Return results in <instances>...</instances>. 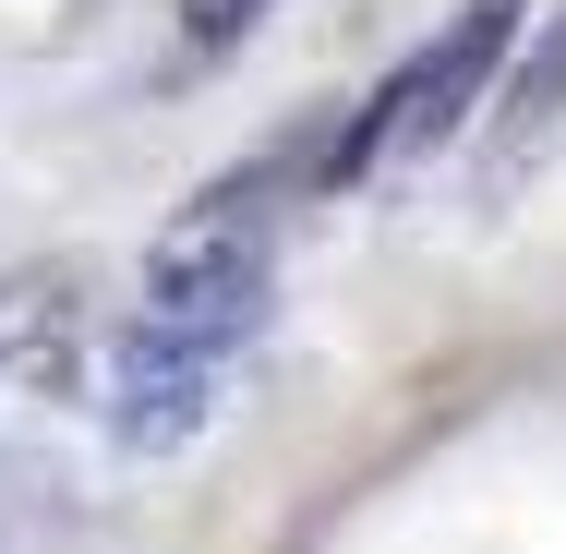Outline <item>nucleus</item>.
Segmentation results:
<instances>
[{
	"mask_svg": "<svg viewBox=\"0 0 566 554\" xmlns=\"http://www.w3.org/2000/svg\"><path fill=\"white\" fill-rule=\"evenodd\" d=\"M265 278H277V169H241L218 194H193L181 218L157 229L145 253V326L229 349V337L265 314Z\"/></svg>",
	"mask_w": 566,
	"mask_h": 554,
	"instance_id": "nucleus-1",
	"label": "nucleus"
},
{
	"mask_svg": "<svg viewBox=\"0 0 566 554\" xmlns=\"http://www.w3.org/2000/svg\"><path fill=\"white\" fill-rule=\"evenodd\" d=\"M518 12H531V0H470V12H458V24L410 61V73H398V85H374V97H361V121L326 145V181H361L386 145H447L458 121H470V97L494 85V61H506Z\"/></svg>",
	"mask_w": 566,
	"mask_h": 554,
	"instance_id": "nucleus-2",
	"label": "nucleus"
},
{
	"mask_svg": "<svg viewBox=\"0 0 566 554\" xmlns=\"http://www.w3.org/2000/svg\"><path fill=\"white\" fill-rule=\"evenodd\" d=\"M206 386H218V349L133 326V337H120V362H109V435L145 446V458H157V446H181L193 422H206Z\"/></svg>",
	"mask_w": 566,
	"mask_h": 554,
	"instance_id": "nucleus-3",
	"label": "nucleus"
},
{
	"mask_svg": "<svg viewBox=\"0 0 566 554\" xmlns=\"http://www.w3.org/2000/svg\"><path fill=\"white\" fill-rule=\"evenodd\" d=\"M555 121H566V12L543 24V49H531L518 85H506V133H518V145H543Z\"/></svg>",
	"mask_w": 566,
	"mask_h": 554,
	"instance_id": "nucleus-4",
	"label": "nucleus"
},
{
	"mask_svg": "<svg viewBox=\"0 0 566 554\" xmlns=\"http://www.w3.org/2000/svg\"><path fill=\"white\" fill-rule=\"evenodd\" d=\"M253 12H265V0H206V12H193V36H206V49H218V36H241V24H253Z\"/></svg>",
	"mask_w": 566,
	"mask_h": 554,
	"instance_id": "nucleus-5",
	"label": "nucleus"
}]
</instances>
